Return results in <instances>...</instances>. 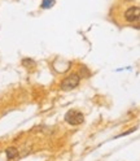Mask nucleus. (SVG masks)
Wrapping results in <instances>:
<instances>
[{"label":"nucleus","instance_id":"nucleus-2","mask_svg":"<svg viewBox=\"0 0 140 161\" xmlns=\"http://www.w3.org/2000/svg\"><path fill=\"white\" fill-rule=\"evenodd\" d=\"M83 121H84L83 113L82 112H78V110H75V109L67 110L66 114H65V122L69 124V125H72V126L81 125V124H83Z\"/></svg>","mask_w":140,"mask_h":161},{"label":"nucleus","instance_id":"nucleus-1","mask_svg":"<svg viewBox=\"0 0 140 161\" xmlns=\"http://www.w3.org/2000/svg\"><path fill=\"white\" fill-rule=\"evenodd\" d=\"M81 83V75L77 74V73H73L67 77H65L61 83H60V88L62 90V91H72V90L77 88Z\"/></svg>","mask_w":140,"mask_h":161},{"label":"nucleus","instance_id":"nucleus-4","mask_svg":"<svg viewBox=\"0 0 140 161\" xmlns=\"http://www.w3.org/2000/svg\"><path fill=\"white\" fill-rule=\"evenodd\" d=\"M5 153H7L8 160H13V158H16L18 156V149L16 147H9V148H7Z\"/></svg>","mask_w":140,"mask_h":161},{"label":"nucleus","instance_id":"nucleus-3","mask_svg":"<svg viewBox=\"0 0 140 161\" xmlns=\"http://www.w3.org/2000/svg\"><path fill=\"white\" fill-rule=\"evenodd\" d=\"M125 18L127 22H136L139 24L140 18V8L139 7H130L125 12Z\"/></svg>","mask_w":140,"mask_h":161},{"label":"nucleus","instance_id":"nucleus-6","mask_svg":"<svg viewBox=\"0 0 140 161\" xmlns=\"http://www.w3.org/2000/svg\"><path fill=\"white\" fill-rule=\"evenodd\" d=\"M22 65L25 66V68H27V69H33V68H35V61L33 58H24L22 60Z\"/></svg>","mask_w":140,"mask_h":161},{"label":"nucleus","instance_id":"nucleus-5","mask_svg":"<svg viewBox=\"0 0 140 161\" xmlns=\"http://www.w3.org/2000/svg\"><path fill=\"white\" fill-rule=\"evenodd\" d=\"M55 4H56V0H42L40 8L42 9H49V8H52Z\"/></svg>","mask_w":140,"mask_h":161}]
</instances>
